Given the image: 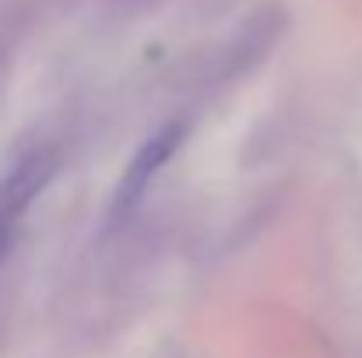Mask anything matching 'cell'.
<instances>
[{
	"mask_svg": "<svg viewBox=\"0 0 362 358\" xmlns=\"http://www.w3.org/2000/svg\"><path fill=\"white\" fill-rule=\"evenodd\" d=\"M187 141V119H169L162 123L155 133H148L137 151L130 155V162L123 165L120 179L113 186V197H110V222H123L137 204L141 197L148 193V186L158 179V172L169 165V158L183 148Z\"/></svg>",
	"mask_w": 362,
	"mask_h": 358,
	"instance_id": "7a4b0ae2",
	"label": "cell"
},
{
	"mask_svg": "<svg viewBox=\"0 0 362 358\" xmlns=\"http://www.w3.org/2000/svg\"><path fill=\"white\" fill-rule=\"evenodd\" d=\"M57 169H60L57 148H32L0 172V263L7 260V253L18 239L21 218L42 197V190L49 186Z\"/></svg>",
	"mask_w": 362,
	"mask_h": 358,
	"instance_id": "6da1fadb",
	"label": "cell"
}]
</instances>
